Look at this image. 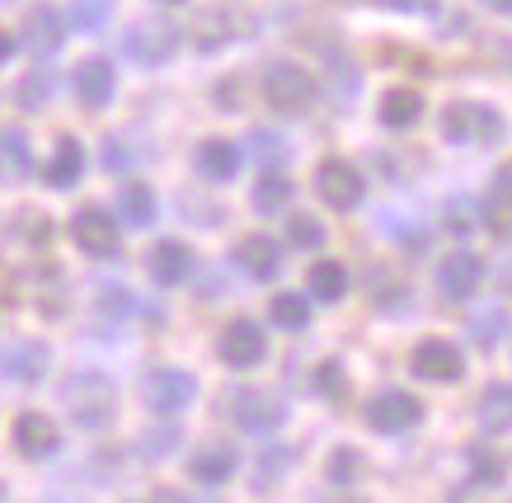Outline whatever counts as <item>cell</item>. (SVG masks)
Instances as JSON below:
<instances>
[{
    "label": "cell",
    "mask_w": 512,
    "mask_h": 503,
    "mask_svg": "<svg viewBox=\"0 0 512 503\" xmlns=\"http://www.w3.org/2000/svg\"><path fill=\"white\" fill-rule=\"evenodd\" d=\"M442 137L456 146H489L503 137V118L489 104H451L442 113Z\"/></svg>",
    "instance_id": "1"
},
{
    "label": "cell",
    "mask_w": 512,
    "mask_h": 503,
    "mask_svg": "<svg viewBox=\"0 0 512 503\" xmlns=\"http://www.w3.org/2000/svg\"><path fill=\"white\" fill-rule=\"evenodd\" d=\"M264 95L278 113H301L315 99V80L311 71H301L292 62H273L264 71Z\"/></svg>",
    "instance_id": "2"
},
{
    "label": "cell",
    "mask_w": 512,
    "mask_h": 503,
    "mask_svg": "<svg viewBox=\"0 0 512 503\" xmlns=\"http://www.w3.org/2000/svg\"><path fill=\"white\" fill-rule=\"evenodd\" d=\"M66 405H71V414H76L85 428L109 424V414H113V386L104 377H94V372H80V377L66 381Z\"/></svg>",
    "instance_id": "3"
},
{
    "label": "cell",
    "mask_w": 512,
    "mask_h": 503,
    "mask_svg": "<svg viewBox=\"0 0 512 503\" xmlns=\"http://www.w3.org/2000/svg\"><path fill=\"white\" fill-rule=\"evenodd\" d=\"M315 193H320L325 207H334V212H353V207L362 203V174H357L348 160H320Z\"/></svg>",
    "instance_id": "4"
},
{
    "label": "cell",
    "mask_w": 512,
    "mask_h": 503,
    "mask_svg": "<svg viewBox=\"0 0 512 503\" xmlns=\"http://www.w3.org/2000/svg\"><path fill=\"white\" fill-rule=\"evenodd\" d=\"M367 424L376 428V433H404V428H414L423 419V405H419V395H409V391H381L367 400Z\"/></svg>",
    "instance_id": "5"
},
{
    "label": "cell",
    "mask_w": 512,
    "mask_h": 503,
    "mask_svg": "<svg viewBox=\"0 0 512 503\" xmlns=\"http://www.w3.org/2000/svg\"><path fill=\"white\" fill-rule=\"evenodd\" d=\"M193 395H198V381L179 372V367H160V372L146 377V405L156 414H179V409L193 405Z\"/></svg>",
    "instance_id": "6"
},
{
    "label": "cell",
    "mask_w": 512,
    "mask_h": 503,
    "mask_svg": "<svg viewBox=\"0 0 512 503\" xmlns=\"http://www.w3.org/2000/svg\"><path fill=\"white\" fill-rule=\"evenodd\" d=\"M221 362L226 367H254V362H264L268 344H264V330L254 325V320H235V325H226V334H221V344H217Z\"/></svg>",
    "instance_id": "7"
},
{
    "label": "cell",
    "mask_w": 512,
    "mask_h": 503,
    "mask_svg": "<svg viewBox=\"0 0 512 503\" xmlns=\"http://www.w3.org/2000/svg\"><path fill=\"white\" fill-rule=\"evenodd\" d=\"M231 405H235V424L249 428V433H268V428L282 424V400L273 391L249 386V391H235L231 395Z\"/></svg>",
    "instance_id": "8"
},
{
    "label": "cell",
    "mask_w": 512,
    "mask_h": 503,
    "mask_svg": "<svg viewBox=\"0 0 512 503\" xmlns=\"http://www.w3.org/2000/svg\"><path fill=\"white\" fill-rule=\"evenodd\" d=\"M466 372V358L461 348L447 344V339H428V344L414 348V377L423 381H461Z\"/></svg>",
    "instance_id": "9"
},
{
    "label": "cell",
    "mask_w": 512,
    "mask_h": 503,
    "mask_svg": "<svg viewBox=\"0 0 512 503\" xmlns=\"http://www.w3.org/2000/svg\"><path fill=\"white\" fill-rule=\"evenodd\" d=\"M123 48H127V57H137L141 66H160L174 57L179 33H174L170 24H137V29L123 38Z\"/></svg>",
    "instance_id": "10"
},
{
    "label": "cell",
    "mask_w": 512,
    "mask_h": 503,
    "mask_svg": "<svg viewBox=\"0 0 512 503\" xmlns=\"http://www.w3.org/2000/svg\"><path fill=\"white\" fill-rule=\"evenodd\" d=\"M480 283H484V264L475 254H451V259H442V268H437V287H442V297H451V301L475 297Z\"/></svg>",
    "instance_id": "11"
},
{
    "label": "cell",
    "mask_w": 512,
    "mask_h": 503,
    "mask_svg": "<svg viewBox=\"0 0 512 503\" xmlns=\"http://www.w3.org/2000/svg\"><path fill=\"white\" fill-rule=\"evenodd\" d=\"M71 231H76L80 250L85 254H99V259H109L113 250H118V226H113L99 207H85V212H76V221H71Z\"/></svg>",
    "instance_id": "12"
},
{
    "label": "cell",
    "mask_w": 512,
    "mask_h": 503,
    "mask_svg": "<svg viewBox=\"0 0 512 503\" xmlns=\"http://www.w3.org/2000/svg\"><path fill=\"white\" fill-rule=\"evenodd\" d=\"M235 259H240V268H245L249 278H259V283H268V278L282 268L278 240H268V236H245L235 245Z\"/></svg>",
    "instance_id": "13"
},
{
    "label": "cell",
    "mask_w": 512,
    "mask_h": 503,
    "mask_svg": "<svg viewBox=\"0 0 512 503\" xmlns=\"http://www.w3.org/2000/svg\"><path fill=\"white\" fill-rule=\"evenodd\" d=\"M188 268H193V254H188V245H179V240H160L156 250H151V278H156L160 287L184 283Z\"/></svg>",
    "instance_id": "14"
},
{
    "label": "cell",
    "mask_w": 512,
    "mask_h": 503,
    "mask_svg": "<svg viewBox=\"0 0 512 503\" xmlns=\"http://www.w3.org/2000/svg\"><path fill=\"white\" fill-rule=\"evenodd\" d=\"M480 221L494 231L498 240H508L512 236V184H508V174L498 179L494 189H489V198L480 203Z\"/></svg>",
    "instance_id": "15"
},
{
    "label": "cell",
    "mask_w": 512,
    "mask_h": 503,
    "mask_svg": "<svg viewBox=\"0 0 512 503\" xmlns=\"http://www.w3.org/2000/svg\"><path fill=\"white\" fill-rule=\"evenodd\" d=\"M15 442L24 456H47L52 447H57V428H52V419L47 414H24L15 424Z\"/></svg>",
    "instance_id": "16"
},
{
    "label": "cell",
    "mask_w": 512,
    "mask_h": 503,
    "mask_svg": "<svg viewBox=\"0 0 512 503\" xmlns=\"http://www.w3.org/2000/svg\"><path fill=\"white\" fill-rule=\"evenodd\" d=\"M480 428L484 433H508L512 428V386L494 381V386L480 395Z\"/></svg>",
    "instance_id": "17"
},
{
    "label": "cell",
    "mask_w": 512,
    "mask_h": 503,
    "mask_svg": "<svg viewBox=\"0 0 512 503\" xmlns=\"http://www.w3.org/2000/svg\"><path fill=\"white\" fill-rule=\"evenodd\" d=\"M423 118V95L419 90H386L381 99V123L386 127H414Z\"/></svg>",
    "instance_id": "18"
},
{
    "label": "cell",
    "mask_w": 512,
    "mask_h": 503,
    "mask_svg": "<svg viewBox=\"0 0 512 503\" xmlns=\"http://www.w3.org/2000/svg\"><path fill=\"white\" fill-rule=\"evenodd\" d=\"M76 90H80V99H85L90 109L109 104V95H113V66L109 62H85L76 71Z\"/></svg>",
    "instance_id": "19"
},
{
    "label": "cell",
    "mask_w": 512,
    "mask_h": 503,
    "mask_svg": "<svg viewBox=\"0 0 512 503\" xmlns=\"http://www.w3.org/2000/svg\"><path fill=\"white\" fill-rule=\"evenodd\" d=\"M198 170L212 179V184H221V179H231L235 170H240V151H235L231 142H202L198 151Z\"/></svg>",
    "instance_id": "20"
},
{
    "label": "cell",
    "mask_w": 512,
    "mask_h": 503,
    "mask_svg": "<svg viewBox=\"0 0 512 503\" xmlns=\"http://www.w3.org/2000/svg\"><path fill=\"white\" fill-rule=\"evenodd\" d=\"M292 179H287V174H264V179H259V184H254V207H259V212H268V217H278V212H287V203H292Z\"/></svg>",
    "instance_id": "21"
},
{
    "label": "cell",
    "mask_w": 512,
    "mask_h": 503,
    "mask_svg": "<svg viewBox=\"0 0 512 503\" xmlns=\"http://www.w3.org/2000/svg\"><path fill=\"white\" fill-rule=\"evenodd\" d=\"M24 43H29L33 52L62 48V15H57V10H33L29 29H24Z\"/></svg>",
    "instance_id": "22"
},
{
    "label": "cell",
    "mask_w": 512,
    "mask_h": 503,
    "mask_svg": "<svg viewBox=\"0 0 512 503\" xmlns=\"http://www.w3.org/2000/svg\"><path fill=\"white\" fill-rule=\"evenodd\" d=\"M512 330V320H508V311L503 306H489V311H475L470 315V339L480 348H494V344H503V334Z\"/></svg>",
    "instance_id": "23"
},
{
    "label": "cell",
    "mask_w": 512,
    "mask_h": 503,
    "mask_svg": "<svg viewBox=\"0 0 512 503\" xmlns=\"http://www.w3.org/2000/svg\"><path fill=\"white\" fill-rule=\"evenodd\" d=\"M43 367H47L43 344H15L10 353H5V372H10L15 381H38L43 377Z\"/></svg>",
    "instance_id": "24"
},
{
    "label": "cell",
    "mask_w": 512,
    "mask_h": 503,
    "mask_svg": "<svg viewBox=\"0 0 512 503\" xmlns=\"http://www.w3.org/2000/svg\"><path fill=\"white\" fill-rule=\"evenodd\" d=\"M343 292H348V273H343V264L325 259V264L311 268V297L315 301H339Z\"/></svg>",
    "instance_id": "25"
},
{
    "label": "cell",
    "mask_w": 512,
    "mask_h": 503,
    "mask_svg": "<svg viewBox=\"0 0 512 503\" xmlns=\"http://www.w3.org/2000/svg\"><path fill=\"white\" fill-rule=\"evenodd\" d=\"M193 475H198V485H226L235 475V456L226 447H212V452H202L193 461Z\"/></svg>",
    "instance_id": "26"
},
{
    "label": "cell",
    "mask_w": 512,
    "mask_h": 503,
    "mask_svg": "<svg viewBox=\"0 0 512 503\" xmlns=\"http://www.w3.org/2000/svg\"><path fill=\"white\" fill-rule=\"evenodd\" d=\"M470 485L475 489H494L503 485V461H498L494 447H470Z\"/></svg>",
    "instance_id": "27"
},
{
    "label": "cell",
    "mask_w": 512,
    "mask_h": 503,
    "mask_svg": "<svg viewBox=\"0 0 512 503\" xmlns=\"http://www.w3.org/2000/svg\"><path fill=\"white\" fill-rule=\"evenodd\" d=\"M273 325H282V330H306V325H311V306H306V297H296V292L273 297Z\"/></svg>",
    "instance_id": "28"
},
{
    "label": "cell",
    "mask_w": 512,
    "mask_h": 503,
    "mask_svg": "<svg viewBox=\"0 0 512 503\" xmlns=\"http://www.w3.org/2000/svg\"><path fill=\"white\" fill-rule=\"evenodd\" d=\"M80 165H85V160H80V146L76 142H62V146H57V156H52L47 179H52L57 189H71V184L80 179Z\"/></svg>",
    "instance_id": "29"
},
{
    "label": "cell",
    "mask_w": 512,
    "mask_h": 503,
    "mask_svg": "<svg viewBox=\"0 0 512 503\" xmlns=\"http://www.w3.org/2000/svg\"><path fill=\"white\" fill-rule=\"evenodd\" d=\"M123 217L132 221V226H146V221L156 217V198H151V189L127 184V189H123Z\"/></svg>",
    "instance_id": "30"
},
{
    "label": "cell",
    "mask_w": 512,
    "mask_h": 503,
    "mask_svg": "<svg viewBox=\"0 0 512 503\" xmlns=\"http://www.w3.org/2000/svg\"><path fill=\"white\" fill-rule=\"evenodd\" d=\"M329 480L334 485H357L362 480V456L353 447H339V452L329 456Z\"/></svg>",
    "instance_id": "31"
},
{
    "label": "cell",
    "mask_w": 512,
    "mask_h": 503,
    "mask_svg": "<svg viewBox=\"0 0 512 503\" xmlns=\"http://www.w3.org/2000/svg\"><path fill=\"white\" fill-rule=\"evenodd\" d=\"M287 240L301 245V250H320V245H325V226L315 217H292L287 221Z\"/></svg>",
    "instance_id": "32"
},
{
    "label": "cell",
    "mask_w": 512,
    "mask_h": 503,
    "mask_svg": "<svg viewBox=\"0 0 512 503\" xmlns=\"http://www.w3.org/2000/svg\"><path fill=\"white\" fill-rule=\"evenodd\" d=\"M71 19H76V29H85V33L104 29V19H109V0H76V5H71Z\"/></svg>",
    "instance_id": "33"
},
{
    "label": "cell",
    "mask_w": 512,
    "mask_h": 503,
    "mask_svg": "<svg viewBox=\"0 0 512 503\" xmlns=\"http://www.w3.org/2000/svg\"><path fill=\"white\" fill-rule=\"evenodd\" d=\"M315 391L325 395V400H343V395H348V377H343L339 362H325V367L315 372Z\"/></svg>",
    "instance_id": "34"
},
{
    "label": "cell",
    "mask_w": 512,
    "mask_h": 503,
    "mask_svg": "<svg viewBox=\"0 0 512 503\" xmlns=\"http://www.w3.org/2000/svg\"><path fill=\"white\" fill-rule=\"evenodd\" d=\"M447 231L451 236H470L475 231V203L470 198H451L447 203Z\"/></svg>",
    "instance_id": "35"
},
{
    "label": "cell",
    "mask_w": 512,
    "mask_h": 503,
    "mask_svg": "<svg viewBox=\"0 0 512 503\" xmlns=\"http://www.w3.org/2000/svg\"><path fill=\"white\" fill-rule=\"evenodd\" d=\"M254 160H264V165H278V160H287V151H282V142L273 137V132H254Z\"/></svg>",
    "instance_id": "36"
},
{
    "label": "cell",
    "mask_w": 512,
    "mask_h": 503,
    "mask_svg": "<svg viewBox=\"0 0 512 503\" xmlns=\"http://www.w3.org/2000/svg\"><path fill=\"white\" fill-rule=\"evenodd\" d=\"M0 151H5V160H10L15 174H29V146L19 142V132H5V146H0Z\"/></svg>",
    "instance_id": "37"
},
{
    "label": "cell",
    "mask_w": 512,
    "mask_h": 503,
    "mask_svg": "<svg viewBox=\"0 0 512 503\" xmlns=\"http://www.w3.org/2000/svg\"><path fill=\"white\" fill-rule=\"evenodd\" d=\"M390 10H404V15H437L442 0H386Z\"/></svg>",
    "instance_id": "38"
},
{
    "label": "cell",
    "mask_w": 512,
    "mask_h": 503,
    "mask_svg": "<svg viewBox=\"0 0 512 503\" xmlns=\"http://www.w3.org/2000/svg\"><path fill=\"white\" fill-rule=\"evenodd\" d=\"M489 10H498V15H512V0H484Z\"/></svg>",
    "instance_id": "39"
},
{
    "label": "cell",
    "mask_w": 512,
    "mask_h": 503,
    "mask_svg": "<svg viewBox=\"0 0 512 503\" xmlns=\"http://www.w3.org/2000/svg\"><path fill=\"white\" fill-rule=\"evenodd\" d=\"M10 48H15V43H10V33H0V62L10 57Z\"/></svg>",
    "instance_id": "40"
},
{
    "label": "cell",
    "mask_w": 512,
    "mask_h": 503,
    "mask_svg": "<svg viewBox=\"0 0 512 503\" xmlns=\"http://www.w3.org/2000/svg\"><path fill=\"white\" fill-rule=\"evenodd\" d=\"M508 287H512V264H508Z\"/></svg>",
    "instance_id": "41"
},
{
    "label": "cell",
    "mask_w": 512,
    "mask_h": 503,
    "mask_svg": "<svg viewBox=\"0 0 512 503\" xmlns=\"http://www.w3.org/2000/svg\"><path fill=\"white\" fill-rule=\"evenodd\" d=\"M170 5H179V0H170Z\"/></svg>",
    "instance_id": "42"
}]
</instances>
